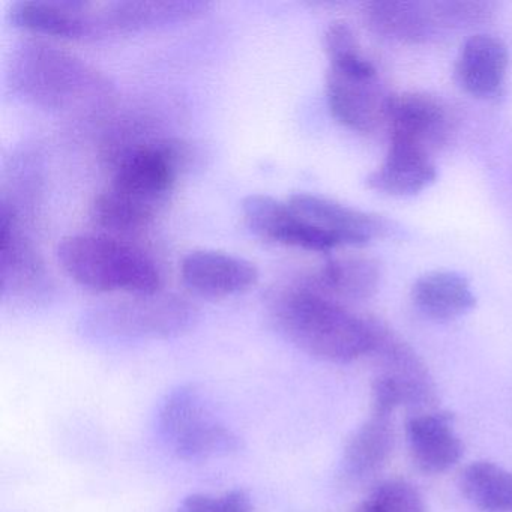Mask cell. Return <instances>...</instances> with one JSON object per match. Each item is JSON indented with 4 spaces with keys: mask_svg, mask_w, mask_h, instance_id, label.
<instances>
[{
    "mask_svg": "<svg viewBox=\"0 0 512 512\" xmlns=\"http://www.w3.org/2000/svg\"><path fill=\"white\" fill-rule=\"evenodd\" d=\"M268 310L275 331L319 361L349 364L376 347L379 320L358 316L310 287L277 290Z\"/></svg>",
    "mask_w": 512,
    "mask_h": 512,
    "instance_id": "cell-1",
    "label": "cell"
},
{
    "mask_svg": "<svg viewBox=\"0 0 512 512\" xmlns=\"http://www.w3.org/2000/svg\"><path fill=\"white\" fill-rule=\"evenodd\" d=\"M64 271L85 289L100 293L154 295L161 292L155 263L134 245L107 235H71L58 245Z\"/></svg>",
    "mask_w": 512,
    "mask_h": 512,
    "instance_id": "cell-2",
    "label": "cell"
},
{
    "mask_svg": "<svg viewBox=\"0 0 512 512\" xmlns=\"http://www.w3.org/2000/svg\"><path fill=\"white\" fill-rule=\"evenodd\" d=\"M10 76L23 100L55 112L79 109L106 91L103 77L82 59L40 41L17 47Z\"/></svg>",
    "mask_w": 512,
    "mask_h": 512,
    "instance_id": "cell-3",
    "label": "cell"
},
{
    "mask_svg": "<svg viewBox=\"0 0 512 512\" xmlns=\"http://www.w3.org/2000/svg\"><path fill=\"white\" fill-rule=\"evenodd\" d=\"M196 319V310L185 299L158 292L97 305L83 314L79 331L98 343L167 340L185 334Z\"/></svg>",
    "mask_w": 512,
    "mask_h": 512,
    "instance_id": "cell-4",
    "label": "cell"
},
{
    "mask_svg": "<svg viewBox=\"0 0 512 512\" xmlns=\"http://www.w3.org/2000/svg\"><path fill=\"white\" fill-rule=\"evenodd\" d=\"M155 427L164 446L181 460H211L241 449L238 434L194 385H179L167 392L158 406Z\"/></svg>",
    "mask_w": 512,
    "mask_h": 512,
    "instance_id": "cell-5",
    "label": "cell"
},
{
    "mask_svg": "<svg viewBox=\"0 0 512 512\" xmlns=\"http://www.w3.org/2000/svg\"><path fill=\"white\" fill-rule=\"evenodd\" d=\"M496 5L473 0H374L365 5L368 28L395 43L425 44L449 31L488 22Z\"/></svg>",
    "mask_w": 512,
    "mask_h": 512,
    "instance_id": "cell-6",
    "label": "cell"
},
{
    "mask_svg": "<svg viewBox=\"0 0 512 512\" xmlns=\"http://www.w3.org/2000/svg\"><path fill=\"white\" fill-rule=\"evenodd\" d=\"M389 95L383 94L377 70L361 50L329 58L326 101L332 116L344 127L370 133L385 121Z\"/></svg>",
    "mask_w": 512,
    "mask_h": 512,
    "instance_id": "cell-7",
    "label": "cell"
},
{
    "mask_svg": "<svg viewBox=\"0 0 512 512\" xmlns=\"http://www.w3.org/2000/svg\"><path fill=\"white\" fill-rule=\"evenodd\" d=\"M182 155L170 142L130 149L119 158L109 188L158 214L175 187Z\"/></svg>",
    "mask_w": 512,
    "mask_h": 512,
    "instance_id": "cell-8",
    "label": "cell"
},
{
    "mask_svg": "<svg viewBox=\"0 0 512 512\" xmlns=\"http://www.w3.org/2000/svg\"><path fill=\"white\" fill-rule=\"evenodd\" d=\"M242 214L248 229L266 241L317 253H328L343 247L335 236L302 220L292 211L289 203L266 194L245 197L242 200Z\"/></svg>",
    "mask_w": 512,
    "mask_h": 512,
    "instance_id": "cell-9",
    "label": "cell"
},
{
    "mask_svg": "<svg viewBox=\"0 0 512 512\" xmlns=\"http://www.w3.org/2000/svg\"><path fill=\"white\" fill-rule=\"evenodd\" d=\"M2 229V292L14 301H35L46 293L47 272L40 254L8 203L0 211Z\"/></svg>",
    "mask_w": 512,
    "mask_h": 512,
    "instance_id": "cell-10",
    "label": "cell"
},
{
    "mask_svg": "<svg viewBox=\"0 0 512 512\" xmlns=\"http://www.w3.org/2000/svg\"><path fill=\"white\" fill-rule=\"evenodd\" d=\"M287 203L302 220L335 236L343 247H361L392 230L391 224L380 215L343 205L328 197L298 193L290 196Z\"/></svg>",
    "mask_w": 512,
    "mask_h": 512,
    "instance_id": "cell-11",
    "label": "cell"
},
{
    "mask_svg": "<svg viewBox=\"0 0 512 512\" xmlns=\"http://www.w3.org/2000/svg\"><path fill=\"white\" fill-rule=\"evenodd\" d=\"M385 121L392 139L412 143L430 152L442 145L451 131V115L442 100L425 92L389 95Z\"/></svg>",
    "mask_w": 512,
    "mask_h": 512,
    "instance_id": "cell-12",
    "label": "cell"
},
{
    "mask_svg": "<svg viewBox=\"0 0 512 512\" xmlns=\"http://www.w3.org/2000/svg\"><path fill=\"white\" fill-rule=\"evenodd\" d=\"M181 277L191 292L206 298H226L247 292L259 281L254 263L215 250L191 251L181 263Z\"/></svg>",
    "mask_w": 512,
    "mask_h": 512,
    "instance_id": "cell-13",
    "label": "cell"
},
{
    "mask_svg": "<svg viewBox=\"0 0 512 512\" xmlns=\"http://www.w3.org/2000/svg\"><path fill=\"white\" fill-rule=\"evenodd\" d=\"M83 2L22 0L11 7L10 19L16 28L65 40H85L103 31L100 14H92Z\"/></svg>",
    "mask_w": 512,
    "mask_h": 512,
    "instance_id": "cell-14",
    "label": "cell"
},
{
    "mask_svg": "<svg viewBox=\"0 0 512 512\" xmlns=\"http://www.w3.org/2000/svg\"><path fill=\"white\" fill-rule=\"evenodd\" d=\"M406 439L413 463L424 473L448 472L463 457L464 446L449 412H425L410 416Z\"/></svg>",
    "mask_w": 512,
    "mask_h": 512,
    "instance_id": "cell-15",
    "label": "cell"
},
{
    "mask_svg": "<svg viewBox=\"0 0 512 512\" xmlns=\"http://www.w3.org/2000/svg\"><path fill=\"white\" fill-rule=\"evenodd\" d=\"M436 164L430 152L403 140L391 139L383 163L365 179L376 193L389 197H413L436 182Z\"/></svg>",
    "mask_w": 512,
    "mask_h": 512,
    "instance_id": "cell-16",
    "label": "cell"
},
{
    "mask_svg": "<svg viewBox=\"0 0 512 512\" xmlns=\"http://www.w3.org/2000/svg\"><path fill=\"white\" fill-rule=\"evenodd\" d=\"M508 49L493 35H475L461 46L455 61L457 85L473 98H496L505 86Z\"/></svg>",
    "mask_w": 512,
    "mask_h": 512,
    "instance_id": "cell-17",
    "label": "cell"
},
{
    "mask_svg": "<svg viewBox=\"0 0 512 512\" xmlns=\"http://www.w3.org/2000/svg\"><path fill=\"white\" fill-rule=\"evenodd\" d=\"M371 355L379 359L382 374L392 377L400 385L406 406L425 407L434 403L436 388L424 362L385 323H379L376 347Z\"/></svg>",
    "mask_w": 512,
    "mask_h": 512,
    "instance_id": "cell-18",
    "label": "cell"
},
{
    "mask_svg": "<svg viewBox=\"0 0 512 512\" xmlns=\"http://www.w3.org/2000/svg\"><path fill=\"white\" fill-rule=\"evenodd\" d=\"M211 7L202 0H164V2H136L125 0L109 4L100 13L103 29L139 34L170 28L200 16Z\"/></svg>",
    "mask_w": 512,
    "mask_h": 512,
    "instance_id": "cell-19",
    "label": "cell"
},
{
    "mask_svg": "<svg viewBox=\"0 0 512 512\" xmlns=\"http://www.w3.org/2000/svg\"><path fill=\"white\" fill-rule=\"evenodd\" d=\"M416 310L434 322H451L472 311L476 296L469 281L455 271H431L413 283Z\"/></svg>",
    "mask_w": 512,
    "mask_h": 512,
    "instance_id": "cell-20",
    "label": "cell"
},
{
    "mask_svg": "<svg viewBox=\"0 0 512 512\" xmlns=\"http://www.w3.org/2000/svg\"><path fill=\"white\" fill-rule=\"evenodd\" d=\"M380 281L382 268L377 260L365 256H338L326 260L317 269L310 289L328 298L364 301L377 292Z\"/></svg>",
    "mask_w": 512,
    "mask_h": 512,
    "instance_id": "cell-21",
    "label": "cell"
},
{
    "mask_svg": "<svg viewBox=\"0 0 512 512\" xmlns=\"http://www.w3.org/2000/svg\"><path fill=\"white\" fill-rule=\"evenodd\" d=\"M391 416L373 413L347 442L341 458V475L349 481H364L376 475L394 448Z\"/></svg>",
    "mask_w": 512,
    "mask_h": 512,
    "instance_id": "cell-22",
    "label": "cell"
},
{
    "mask_svg": "<svg viewBox=\"0 0 512 512\" xmlns=\"http://www.w3.org/2000/svg\"><path fill=\"white\" fill-rule=\"evenodd\" d=\"M461 490L482 512H512V472L491 463L475 461L461 473Z\"/></svg>",
    "mask_w": 512,
    "mask_h": 512,
    "instance_id": "cell-23",
    "label": "cell"
},
{
    "mask_svg": "<svg viewBox=\"0 0 512 512\" xmlns=\"http://www.w3.org/2000/svg\"><path fill=\"white\" fill-rule=\"evenodd\" d=\"M157 217L155 212L107 188L98 194L91 206L95 226L112 233H134L145 229Z\"/></svg>",
    "mask_w": 512,
    "mask_h": 512,
    "instance_id": "cell-24",
    "label": "cell"
},
{
    "mask_svg": "<svg viewBox=\"0 0 512 512\" xmlns=\"http://www.w3.org/2000/svg\"><path fill=\"white\" fill-rule=\"evenodd\" d=\"M356 512H427V505L409 481L386 479L370 491Z\"/></svg>",
    "mask_w": 512,
    "mask_h": 512,
    "instance_id": "cell-25",
    "label": "cell"
},
{
    "mask_svg": "<svg viewBox=\"0 0 512 512\" xmlns=\"http://www.w3.org/2000/svg\"><path fill=\"white\" fill-rule=\"evenodd\" d=\"M175 512H253V502L241 488L221 494L194 493L184 497Z\"/></svg>",
    "mask_w": 512,
    "mask_h": 512,
    "instance_id": "cell-26",
    "label": "cell"
}]
</instances>
